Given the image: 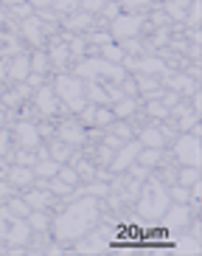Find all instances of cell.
<instances>
[{"instance_id": "obj_14", "label": "cell", "mask_w": 202, "mask_h": 256, "mask_svg": "<svg viewBox=\"0 0 202 256\" xmlns=\"http://www.w3.org/2000/svg\"><path fill=\"white\" fill-rule=\"evenodd\" d=\"M53 136L59 138V141L70 144V146H79V144H84V138H87V130H84L82 121L76 118H65L59 124V127L53 130Z\"/></svg>"}, {"instance_id": "obj_9", "label": "cell", "mask_w": 202, "mask_h": 256, "mask_svg": "<svg viewBox=\"0 0 202 256\" xmlns=\"http://www.w3.org/2000/svg\"><path fill=\"white\" fill-rule=\"evenodd\" d=\"M31 96H34V107L39 110V116L56 118V116L62 113V102H59V96H56V90H53L51 84H39Z\"/></svg>"}, {"instance_id": "obj_5", "label": "cell", "mask_w": 202, "mask_h": 256, "mask_svg": "<svg viewBox=\"0 0 202 256\" xmlns=\"http://www.w3.org/2000/svg\"><path fill=\"white\" fill-rule=\"evenodd\" d=\"M28 236L31 228L22 217H14L6 206H0V242L11 248V245H25L28 248Z\"/></svg>"}, {"instance_id": "obj_42", "label": "cell", "mask_w": 202, "mask_h": 256, "mask_svg": "<svg viewBox=\"0 0 202 256\" xmlns=\"http://www.w3.org/2000/svg\"><path fill=\"white\" fill-rule=\"evenodd\" d=\"M25 84H28L31 90H37L39 84H42V74H28L25 76Z\"/></svg>"}, {"instance_id": "obj_25", "label": "cell", "mask_w": 202, "mask_h": 256, "mask_svg": "<svg viewBox=\"0 0 202 256\" xmlns=\"http://www.w3.org/2000/svg\"><path fill=\"white\" fill-rule=\"evenodd\" d=\"M70 152H73V146L70 144H65V141H59L56 136H51V141H48V155H51L53 160H67L70 158Z\"/></svg>"}, {"instance_id": "obj_47", "label": "cell", "mask_w": 202, "mask_h": 256, "mask_svg": "<svg viewBox=\"0 0 202 256\" xmlns=\"http://www.w3.org/2000/svg\"><path fill=\"white\" fill-rule=\"evenodd\" d=\"M0 3H6V6H20V3H25V0H0Z\"/></svg>"}, {"instance_id": "obj_46", "label": "cell", "mask_w": 202, "mask_h": 256, "mask_svg": "<svg viewBox=\"0 0 202 256\" xmlns=\"http://www.w3.org/2000/svg\"><path fill=\"white\" fill-rule=\"evenodd\" d=\"M6 172H8V164H6V158H0V180L6 178Z\"/></svg>"}, {"instance_id": "obj_50", "label": "cell", "mask_w": 202, "mask_h": 256, "mask_svg": "<svg viewBox=\"0 0 202 256\" xmlns=\"http://www.w3.org/2000/svg\"><path fill=\"white\" fill-rule=\"evenodd\" d=\"M0 98H3V84H0Z\"/></svg>"}, {"instance_id": "obj_33", "label": "cell", "mask_w": 202, "mask_h": 256, "mask_svg": "<svg viewBox=\"0 0 202 256\" xmlns=\"http://www.w3.org/2000/svg\"><path fill=\"white\" fill-rule=\"evenodd\" d=\"M146 113H149L152 118L166 121V118H169V107H166L160 98H149V102H146Z\"/></svg>"}, {"instance_id": "obj_34", "label": "cell", "mask_w": 202, "mask_h": 256, "mask_svg": "<svg viewBox=\"0 0 202 256\" xmlns=\"http://www.w3.org/2000/svg\"><path fill=\"white\" fill-rule=\"evenodd\" d=\"M56 178H59L62 183H67V186H79L82 183V178H79V172H76L73 166H59V172H56Z\"/></svg>"}, {"instance_id": "obj_1", "label": "cell", "mask_w": 202, "mask_h": 256, "mask_svg": "<svg viewBox=\"0 0 202 256\" xmlns=\"http://www.w3.org/2000/svg\"><path fill=\"white\" fill-rule=\"evenodd\" d=\"M101 217V203H98V197H90V194H82L76 197L73 203L62 208L53 220V236L59 242H76L82 240L87 231H93Z\"/></svg>"}, {"instance_id": "obj_16", "label": "cell", "mask_w": 202, "mask_h": 256, "mask_svg": "<svg viewBox=\"0 0 202 256\" xmlns=\"http://www.w3.org/2000/svg\"><path fill=\"white\" fill-rule=\"evenodd\" d=\"M163 228H169V231H177V228H186L188 220H191V211H188V203H172L169 208H166L163 217Z\"/></svg>"}, {"instance_id": "obj_10", "label": "cell", "mask_w": 202, "mask_h": 256, "mask_svg": "<svg viewBox=\"0 0 202 256\" xmlns=\"http://www.w3.org/2000/svg\"><path fill=\"white\" fill-rule=\"evenodd\" d=\"M11 138L17 141V146L20 150H37L39 144H42V136H39L37 124L31 118H20L14 124V130H11Z\"/></svg>"}, {"instance_id": "obj_35", "label": "cell", "mask_w": 202, "mask_h": 256, "mask_svg": "<svg viewBox=\"0 0 202 256\" xmlns=\"http://www.w3.org/2000/svg\"><path fill=\"white\" fill-rule=\"evenodd\" d=\"M79 194H90V197H107L110 194V183H90V186H84Z\"/></svg>"}, {"instance_id": "obj_32", "label": "cell", "mask_w": 202, "mask_h": 256, "mask_svg": "<svg viewBox=\"0 0 202 256\" xmlns=\"http://www.w3.org/2000/svg\"><path fill=\"white\" fill-rule=\"evenodd\" d=\"M177 183L180 186H194V183H200V166H183L177 174Z\"/></svg>"}, {"instance_id": "obj_4", "label": "cell", "mask_w": 202, "mask_h": 256, "mask_svg": "<svg viewBox=\"0 0 202 256\" xmlns=\"http://www.w3.org/2000/svg\"><path fill=\"white\" fill-rule=\"evenodd\" d=\"M53 90L59 96L62 107H67L70 113H82V107L87 104V93H84V79H79L76 74H59Z\"/></svg>"}, {"instance_id": "obj_17", "label": "cell", "mask_w": 202, "mask_h": 256, "mask_svg": "<svg viewBox=\"0 0 202 256\" xmlns=\"http://www.w3.org/2000/svg\"><path fill=\"white\" fill-rule=\"evenodd\" d=\"M163 84L169 90L180 93V96H191V93L197 90V79H191V76H186V74H172V70L163 74Z\"/></svg>"}, {"instance_id": "obj_22", "label": "cell", "mask_w": 202, "mask_h": 256, "mask_svg": "<svg viewBox=\"0 0 202 256\" xmlns=\"http://www.w3.org/2000/svg\"><path fill=\"white\" fill-rule=\"evenodd\" d=\"M138 144H141V146H152V150H163L166 146V132L160 127H146V130H141Z\"/></svg>"}, {"instance_id": "obj_45", "label": "cell", "mask_w": 202, "mask_h": 256, "mask_svg": "<svg viewBox=\"0 0 202 256\" xmlns=\"http://www.w3.org/2000/svg\"><path fill=\"white\" fill-rule=\"evenodd\" d=\"M3 79H8V62L0 60V84H3Z\"/></svg>"}, {"instance_id": "obj_19", "label": "cell", "mask_w": 202, "mask_h": 256, "mask_svg": "<svg viewBox=\"0 0 202 256\" xmlns=\"http://www.w3.org/2000/svg\"><path fill=\"white\" fill-rule=\"evenodd\" d=\"M6 180L11 183L14 188H28L31 183L37 180V174H34V169H31V166H20V164H14V166H8Z\"/></svg>"}, {"instance_id": "obj_21", "label": "cell", "mask_w": 202, "mask_h": 256, "mask_svg": "<svg viewBox=\"0 0 202 256\" xmlns=\"http://www.w3.org/2000/svg\"><path fill=\"white\" fill-rule=\"evenodd\" d=\"M31 74V60L28 54H14L11 60H8V79L11 82H25V76Z\"/></svg>"}, {"instance_id": "obj_8", "label": "cell", "mask_w": 202, "mask_h": 256, "mask_svg": "<svg viewBox=\"0 0 202 256\" xmlns=\"http://www.w3.org/2000/svg\"><path fill=\"white\" fill-rule=\"evenodd\" d=\"M110 236H112V228H93L76 240V254H104L110 250Z\"/></svg>"}, {"instance_id": "obj_23", "label": "cell", "mask_w": 202, "mask_h": 256, "mask_svg": "<svg viewBox=\"0 0 202 256\" xmlns=\"http://www.w3.org/2000/svg\"><path fill=\"white\" fill-rule=\"evenodd\" d=\"M188 6H191V0H166V17L174 20V23H186V14H188Z\"/></svg>"}, {"instance_id": "obj_44", "label": "cell", "mask_w": 202, "mask_h": 256, "mask_svg": "<svg viewBox=\"0 0 202 256\" xmlns=\"http://www.w3.org/2000/svg\"><path fill=\"white\" fill-rule=\"evenodd\" d=\"M28 3H31L34 8H51V6H53V0H28Z\"/></svg>"}, {"instance_id": "obj_39", "label": "cell", "mask_w": 202, "mask_h": 256, "mask_svg": "<svg viewBox=\"0 0 202 256\" xmlns=\"http://www.w3.org/2000/svg\"><path fill=\"white\" fill-rule=\"evenodd\" d=\"M118 6H127L129 12H138V8H146V6H152L155 0H115Z\"/></svg>"}, {"instance_id": "obj_49", "label": "cell", "mask_w": 202, "mask_h": 256, "mask_svg": "<svg viewBox=\"0 0 202 256\" xmlns=\"http://www.w3.org/2000/svg\"><path fill=\"white\" fill-rule=\"evenodd\" d=\"M0 254H6V245H3V242H0Z\"/></svg>"}, {"instance_id": "obj_38", "label": "cell", "mask_w": 202, "mask_h": 256, "mask_svg": "<svg viewBox=\"0 0 202 256\" xmlns=\"http://www.w3.org/2000/svg\"><path fill=\"white\" fill-rule=\"evenodd\" d=\"M98 14H104L107 20H110V23H112V20H115V17L121 14V6H118V3H115V0H107V3H104V8H101Z\"/></svg>"}, {"instance_id": "obj_6", "label": "cell", "mask_w": 202, "mask_h": 256, "mask_svg": "<svg viewBox=\"0 0 202 256\" xmlns=\"http://www.w3.org/2000/svg\"><path fill=\"white\" fill-rule=\"evenodd\" d=\"M146 26V17L138 14V12H121L115 20H112L110 26H107V31H110V37L115 40V42H124V40H132L141 34V28Z\"/></svg>"}, {"instance_id": "obj_2", "label": "cell", "mask_w": 202, "mask_h": 256, "mask_svg": "<svg viewBox=\"0 0 202 256\" xmlns=\"http://www.w3.org/2000/svg\"><path fill=\"white\" fill-rule=\"evenodd\" d=\"M135 203H138V214H141V220H146V222H157V220L166 214V208L172 206V197H169V188H166L163 178H155V174L143 178Z\"/></svg>"}, {"instance_id": "obj_20", "label": "cell", "mask_w": 202, "mask_h": 256, "mask_svg": "<svg viewBox=\"0 0 202 256\" xmlns=\"http://www.w3.org/2000/svg\"><path fill=\"white\" fill-rule=\"evenodd\" d=\"M22 200H25L31 208H48V206L53 203V194L48 192V188L37 186V183H31V186L22 192Z\"/></svg>"}, {"instance_id": "obj_43", "label": "cell", "mask_w": 202, "mask_h": 256, "mask_svg": "<svg viewBox=\"0 0 202 256\" xmlns=\"http://www.w3.org/2000/svg\"><path fill=\"white\" fill-rule=\"evenodd\" d=\"M90 40H93V42H96V46H104V42H110V31H104V34H90Z\"/></svg>"}, {"instance_id": "obj_40", "label": "cell", "mask_w": 202, "mask_h": 256, "mask_svg": "<svg viewBox=\"0 0 202 256\" xmlns=\"http://www.w3.org/2000/svg\"><path fill=\"white\" fill-rule=\"evenodd\" d=\"M11 14H17V17H22V20H25V17L34 14V6L25 0V3H20V6H11Z\"/></svg>"}, {"instance_id": "obj_18", "label": "cell", "mask_w": 202, "mask_h": 256, "mask_svg": "<svg viewBox=\"0 0 202 256\" xmlns=\"http://www.w3.org/2000/svg\"><path fill=\"white\" fill-rule=\"evenodd\" d=\"M93 23H96V14H87V12H82V8H76V12H70V14L62 17V26H65V31H70V34L87 31ZM93 28H96V26H93Z\"/></svg>"}, {"instance_id": "obj_3", "label": "cell", "mask_w": 202, "mask_h": 256, "mask_svg": "<svg viewBox=\"0 0 202 256\" xmlns=\"http://www.w3.org/2000/svg\"><path fill=\"white\" fill-rule=\"evenodd\" d=\"M76 68V76L79 79H84V82H101V84H118L127 79V68L124 65H115V62H107L101 60V56H84V60H79L73 65Z\"/></svg>"}, {"instance_id": "obj_11", "label": "cell", "mask_w": 202, "mask_h": 256, "mask_svg": "<svg viewBox=\"0 0 202 256\" xmlns=\"http://www.w3.org/2000/svg\"><path fill=\"white\" fill-rule=\"evenodd\" d=\"M138 152H141V144H138V141H124L118 146V152L112 155V160H110V172L112 174H124L129 166L135 164Z\"/></svg>"}, {"instance_id": "obj_7", "label": "cell", "mask_w": 202, "mask_h": 256, "mask_svg": "<svg viewBox=\"0 0 202 256\" xmlns=\"http://www.w3.org/2000/svg\"><path fill=\"white\" fill-rule=\"evenodd\" d=\"M174 155L180 166H200V132H180Z\"/></svg>"}, {"instance_id": "obj_26", "label": "cell", "mask_w": 202, "mask_h": 256, "mask_svg": "<svg viewBox=\"0 0 202 256\" xmlns=\"http://www.w3.org/2000/svg\"><path fill=\"white\" fill-rule=\"evenodd\" d=\"M135 110H138V98L135 96H124L112 104V116H115V118H129Z\"/></svg>"}, {"instance_id": "obj_29", "label": "cell", "mask_w": 202, "mask_h": 256, "mask_svg": "<svg viewBox=\"0 0 202 256\" xmlns=\"http://www.w3.org/2000/svg\"><path fill=\"white\" fill-rule=\"evenodd\" d=\"M160 158H163V150H152V146H141V152H138V164L146 166V169H152V166L160 164Z\"/></svg>"}, {"instance_id": "obj_24", "label": "cell", "mask_w": 202, "mask_h": 256, "mask_svg": "<svg viewBox=\"0 0 202 256\" xmlns=\"http://www.w3.org/2000/svg\"><path fill=\"white\" fill-rule=\"evenodd\" d=\"M169 248H172L174 254L197 256V254H200V236H194V234H191V236H186V234H183V236H180V240L174 242V245H169Z\"/></svg>"}, {"instance_id": "obj_36", "label": "cell", "mask_w": 202, "mask_h": 256, "mask_svg": "<svg viewBox=\"0 0 202 256\" xmlns=\"http://www.w3.org/2000/svg\"><path fill=\"white\" fill-rule=\"evenodd\" d=\"M104 3H107V0H79V8L87 12V14H96L98 17V12L104 8Z\"/></svg>"}, {"instance_id": "obj_15", "label": "cell", "mask_w": 202, "mask_h": 256, "mask_svg": "<svg viewBox=\"0 0 202 256\" xmlns=\"http://www.w3.org/2000/svg\"><path fill=\"white\" fill-rule=\"evenodd\" d=\"M20 34L28 40L34 48H42L45 46V37H48V26H45L39 17L31 14V17H25V20L20 23Z\"/></svg>"}, {"instance_id": "obj_31", "label": "cell", "mask_w": 202, "mask_h": 256, "mask_svg": "<svg viewBox=\"0 0 202 256\" xmlns=\"http://www.w3.org/2000/svg\"><path fill=\"white\" fill-rule=\"evenodd\" d=\"M6 208L11 211L14 217H22V220H25V217H28V211H31V206L25 203L22 197H14V194H11V197H6Z\"/></svg>"}, {"instance_id": "obj_27", "label": "cell", "mask_w": 202, "mask_h": 256, "mask_svg": "<svg viewBox=\"0 0 202 256\" xmlns=\"http://www.w3.org/2000/svg\"><path fill=\"white\" fill-rule=\"evenodd\" d=\"M25 222H28L31 231H48V228H51V220H48L45 208H31L28 217H25Z\"/></svg>"}, {"instance_id": "obj_28", "label": "cell", "mask_w": 202, "mask_h": 256, "mask_svg": "<svg viewBox=\"0 0 202 256\" xmlns=\"http://www.w3.org/2000/svg\"><path fill=\"white\" fill-rule=\"evenodd\" d=\"M101 48V60H107V62H115V65H121L124 62V48H121V42H115V40H110V42H104V46H98Z\"/></svg>"}, {"instance_id": "obj_41", "label": "cell", "mask_w": 202, "mask_h": 256, "mask_svg": "<svg viewBox=\"0 0 202 256\" xmlns=\"http://www.w3.org/2000/svg\"><path fill=\"white\" fill-rule=\"evenodd\" d=\"M11 194H14V186L3 178V180H0V200H6V197H11Z\"/></svg>"}, {"instance_id": "obj_30", "label": "cell", "mask_w": 202, "mask_h": 256, "mask_svg": "<svg viewBox=\"0 0 202 256\" xmlns=\"http://www.w3.org/2000/svg\"><path fill=\"white\" fill-rule=\"evenodd\" d=\"M31 60V74H48V68H51V60H48V51H42V48H39L37 54H31L28 56Z\"/></svg>"}, {"instance_id": "obj_12", "label": "cell", "mask_w": 202, "mask_h": 256, "mask_svg": "<svg viewBox=\"0 0 202 256\" xmlns=\"http://www.w3.org/2000/svg\"><path fill=\"white\" fill-rule=\"evenodd\" d=\"M121 65H124V68H132L135 74H143V76H163L166 70H169V65H166L160 56H141V60L124 56Z\"/></svg>"}, {"instance_id": "obj_48", "label": "cell", "mask_w": 202, "mask_h": 256, "mask_svg": "<svg viewBox=\"0 0 202 256\" xmlns=\"http://www.w3.org/2000/svg\"><path fill=\"white\" fill-rule=\"evenodd\" d=\"M3 124H6V113H0V127H3Z\"/></svg>"}, {"instance_id": "obj_37", "label": "cell", "mask_w": 202, "mask_h": 256, "mask_svg": "<svg viewBox=\"0 0 202 256\" xmlns=\"http://www.w3.org/2000/svg\"><path fill=\"white\" fill-rule=\"evenodd\" d=\"M8 150H11V130L0 127V158H6Z\"/></svg>"}, {"instance_id": "obj_13", "label": "cell", "mask_w": 202, "mask_h": 256, "mask_svg": "<svg viewBox=\"0 0 202 256\" xmlns=\"http://www.w3.org/2000/svg\"><path fill=\"white\" fill-rule=\"evenodd\" d=\"M48 60H51V68L53 70H59V74H65L70 65H76V54H73V48L67 46L65 40H56L51 48H48Z\"/></svg>"}]
</instances>
